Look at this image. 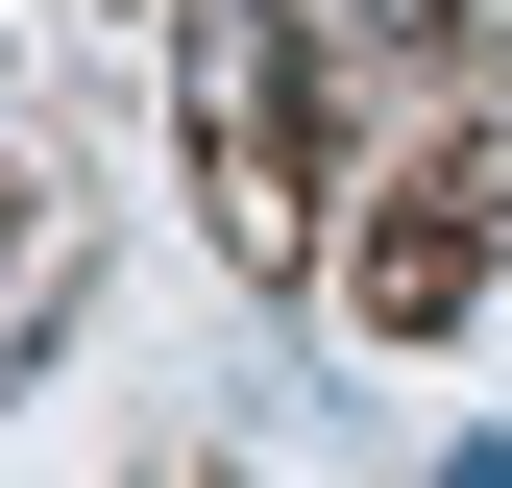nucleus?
I'll list each match as a JSON object with an SVG mask.
<instances>
[{
  "instance_id": "obj_2",
  "label": "nucleus",
  "mask_w": 512,
  "mask_h": 488,
  "mask_svg": "<svg viewBox=\"0 0 512 488\" xmlns=\"http://www.w3.org/2000/svg\"><path fill=\"white\" fill-rule=\"evenodd\" d=\"M488 244H512V171H415V196L366 220V318H391V342H439V318L488 293Z\"/></svg>"
},
{
  "instance_id": "obj_1",
  "label": "nucleus",
  "mask_w": 512,
  "mask_h": 488,
  "mask_svg": "<svg viewBox=\"0 0 512 488\" xmlns=\"http://www.w3.org/2000/svg\"><path fill=\"white\" fill-rule=\"evenodd\" d=\"M171 74H196V196L244 269L317 244V147H293V0H171Z\"/></svg>"
}]
</instances>
